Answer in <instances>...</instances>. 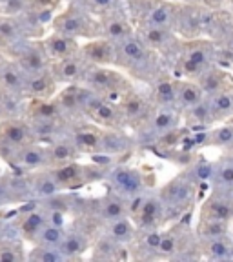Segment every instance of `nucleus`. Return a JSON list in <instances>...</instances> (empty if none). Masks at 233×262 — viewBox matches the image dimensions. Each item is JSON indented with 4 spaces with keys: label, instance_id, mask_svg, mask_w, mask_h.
<instances>
[{
    "label": "nucleus",
    "instance_id": "nucleus-1",
    "mask_svg": "<svg viewBox=\"0 0 233 262\" xmlns=\"http://www.w3.org/2000/svg\"><path fill=\"white\" fill-rule=\"evenodd\" d=\"M117 68L150 88L160 78L172 75L162 58L142 40L137 31L117 42Z\"/></svg>",
    "mask_w": 233,
    "mask_h": 262
},
{
    "label": "nucleus",
    "instance_id": "nucleus-2",
    "mask_svg": "<svg viewBox=\"0 0 233 262\" xmlns=\"http://www.w3.org/2000/svg\"><path fill=\"white\" fill-rule=\"evenodd\" d=\"M219 44L211 38H192L184 40L182 51L173 66V77L197 80L208 68L219 64Z\"/></svg>",
    "mask_w": 233,
    "mask_h": 262
},
{
    "label": "nucleus",
    "instance_id": "nucleus-3",
    "mask_svg": "<svg viewBox=\"0 0 233 262\" xmlns=\"http://www.w3.org/2000/svg\"><path fill=\"white\" fill-rule=\"evenodd\" d=\"M49 29L66 33V35L78 38V40H90V38L95 37H102L100 18L82 4H78L77 0L64 4L55 13Z\"/></svg>",
    "mask_w": 233,
    "mask_h": 262
},
{
    "label": "nucleus",
    "instance_id": "nucleus-4",
    "mask_svg": "<svg viewBox=\"0 0 233 262\" xmlns=\"http://www.w3.org/2000/svg\"><path fill=\"white\" fill-rule=\"evenodd\" d=\"M179 8L177 0H126V11L135 28L175 29Z\"/></svg>",
    "mask_w": 233,
    "mask_h": 262
},
{
    "label": "nucleus",
    "instance_id": "nucleus-5",
    "mask_svg": "<svg viewBox=\"0 0 233 262\" xmlns=\"http://www.w3.org/2000/svg\"><path fill=\"white\" fill-rule=\"evenodd\" d=\"M197 189H199V179L193 173H179L170 182L159 189V196L166 208V217L177 219L184 213L192 211L197 201Z\"/></svg>",
    "mask_w": 233,
    "mask_h": 262
},
{
    "label": "nucleus",
    "instance_id": "nucleus-6",
    "mask_svg": "<svg viewBox=\"0 0 233 262\" xmlns=\"http://www.w3.org/2000/svg\"><path fill=\"white\" fill-rule=\"evenodd\" d=\"M82 84L111 100H119L124 93L135 88L130 75L117 66H90Z\"/></svg>",
    "mask_w": 233,
    "mask_h": 262
},
{
    "label": "nucleus",
    "instance_id": "nucleus-7",
    "mask_svg": "<svg viewBox=\"0 0 233 262\" xmlns=\"http://www.w3.org/2000/svg\"><path fill=\"white\" fill-rule=\"evenodd\" d=\"M130 215L140 233L152 231V229H162V226L168 222L166 208L160 201L159 193L144 191L133 196L130 201Z\"/></svg>",
    "mask_w": 233,
    "mask_h": 262
},
{
    "label": "nucleus",
    "instance_id": "nucleus-8",
    "mask_svg": "<svg viewBox=\"0 0 233 262\" xmlns=\"http://www.w3.org/2000/svg\"><path fill=\"white\" fill-rule=\"evenodd\" d=\"M49 169H51V173L58 180V184L62 186L64 191H77L80 188H86L88 184H91L95 180L104 179L108 173V169L100 164H84L80 162V159Z\"/></svg>",
    "mask_w": 233,
    "mask_h": 262
},
{
    "label": "nucleus",
    "instance_id": "nucleus-9",
    "mask_svg": "<svg viewBox=\"0 0 233 262\" xmlns=\"http://www.w3.org/2000/svg\"><path fill=\"white\" fill-rule=\"evenodd\" d=\"M142 40L159 55L173 75V66L182 51L184 38L172 28H137Z\"/></svg>",
    "mask_w": 233,
    "mask_h": 262
},
{
    "label": "nucleus",
    "instance_id": "nucleus-10",
    "mask_svg": "<svg viewBox=\"0 0 233 262\" xmlns=\"http://www.w3.org/2000/svg\"><path fill=\"white\" fill-rule=\"evenodd\" d=\"M180 126H182L180 110H177L175 106H157V104H153L152 113H150L147 120L142 124V127L137 133L146 140L159 142V140L166 139V137L173 135L175 131H179Z\"/></svg>",
    "mask_w": 233,
    "mask_h": 262
},
{
    "label": "nucleus",
    "instance_id": "nucleus-11",
    "mask_svg": "<svg viewBox=\"0 0 233 262\" xmlns=\"http://www.w3.org/2000/svg\"><path fill=\"white\" fill-rule=\"evenodd\" d=\"M104 179L108 180L110 189L122 195L128 201L147 191V179L144 171L135 166H130V164H117L110 168Z\"/></svg>",
    "mask_w": 233,
    "mask_h": 262
},
{
    "label": "nucleus",
    "instance_id": "nucleus-12",
    "mask_svg": "<svg viewBox=\"0 0 233 262\" xmlns=\"http://www.w3.org/2000/svg\"><path fill=\"white\" fill-rule=\"evenodd\" d=\"M2 162L8 164L9 169H15V171L20 173H31L38 171V169L51 168L49 149L44 140H35V142L18 147L9 155H6Z\"/></svg>",
    "mask_w": 233,
    "mask_h": 262
},
{
    "label": "nucleus",
    "instance_id": "nucleus-13",
    "mask_svg": "<svg viewBox=\"0 0 233 262\" xmlns=\"http://www.w3.org/2000/svg\"><path fill=\"white\" fill-rule=\"evenodd\" d=\"M4 55L18 62L28 75L49 70V64H51L44 44H42V38H28V40L18 42L11 49H8Z\"/></svg>",
    "mask_w": 233,
    "mask_h": 262
},
{
    "label": "nucleus",
    "instance_id": "nucleus-14",
    "mask_svg": "<svg viewBox=\"0 0 233 262\" xmlns=\"http://www.w3.org/2000/svg\"><path fill=\"white\" fill-rule=\"evenodd\" d=\"M35 140L38 139L26 120V117L0 120V160L11 151L26 146V144L35 142Z\"/></svg>",
    "mask_w": 233,
    "mask_h": 262
},
{
    "label": "nucleus",
    "instance_id": "nucleus-15",
    "mask_svg": "<svg viewBox=\"0 0 233 262\" xmlns=\"http://www.w3.org/2000/svg\"><path fill=\"white\" fill-rule=\"evenodd\" d=\"M208 9L206 6L180 2L179 15H177L175 31L184 40L206 37V24H208Z\"/></svg>",
    "mask_w": 233,
    "mask_h": 262
},
{
    "label": "nucleus",
    "instance_id": "nucleus-16",
    "mask_svg": "<svg viewBox=\"0 0 233 262\" xmlns=\"http://www.w3.org/2000/svg\"><path fill=\"white\" fill-rule=\"evenodd\" d=\"M124 113V119H126L128 129L139 131L142 127V124L147 120L150 113L153 110V100L152 95H144L140 93L137 88L130 90L128 93H124L122 97L117 100Z\"/></svg>",
    "mask_w": 233,
    "mask_h": 262
},
{
    "label": "nucleus",
    "instance_id": "nucleus-17",
    "mask_svg": "<svg viewBox=\"0 0 233 262\" xmlns=\"http://www.w3.org/2000/svg\"><path fill=\"white\" fill-rule=\"evenodd\" d=\"M90 62L80 55L64 58V60H57L49 64V71L53 75L55 82L58 86H71V84H82L84 77H86L88 70H90Z\"/></svg>",
    "mask_w": 233,
    "mask_h": 262
},
{
    "label": "nucleus",
    "instance_id": "nucleus-18",
    "mask_svg": "<svg viewBox=\"0 0 233 262\" xmlns=\"http://www.w3.org/2000/svg\"><path fill=\"white\" fill-rule=\"evenodd\" d=\"M199 219H209V221H233V193L213 189L202 201L199 208Z\"/></svg>",
    "mask_w": 233,
    "mask_h": 262
},
{
    "label": "nucleus",
    "instance_id": "nucleus-19",
    "mask_svg": "<svg viewBox=\"0 0 233 262\" xmlns=\"http://www.w3.org/2000/svg\"><path fill=\"white\" fill-rule=\"evenodd\" d=\"M42 44H44V49H46V53H48L49 60L57 62V60L75 57V55H80L82 40L70 37V35H66V33L49 29L44 37H42Z\"/></svg>",
    "mask_w": 233,
    "mask_h": 262
},
{
    "label": "nucleus",
    "instance_id": "nucleus-20",
    "mask_svg": "<svg viewBox=\"0 0 233 262\" xmlns=\"http://www.w3.org/2000/svg\"><path fill=\"white\" fill-rule=\"evenodd\" d=\"M80 53L91 66H117V42L106 37L82 40Z\"/></svg>",
    "mask_w": 233,
    "mask_h": 262
},
{
    "label": "nucleus",
    "instance_id": "nucleus-21",
    "mask_svg": "<svg viewBox=\"0 0 233 262\" xmlns=\"http://www.w3.org/2000/svg\"><path fill=\"white\" fill-rule=\"evenodd\" d=\"M95 233H102L106 237L117 241L119 244L130 248L139 238L140 231L135 222H133V219H131V215H126V217H119V219H113V221H106L102 224H98Z\"/></svg>",
    "mask_w": 233,
    "mask_h": 262
},
{
    "label": "nucleus",
    "instance_id": "nucleus-22",
    "mask_svg": "<svg viewBox=\"0 0 233 262\" xmlns=\"http://www.w3.org/2000/svg\"><path fill=\"white\" fill-rule=\"evenodd\" d=\"M44 142L48 144L49 159H51V168L60 166V164L73 162V160H78L82 157L80 149H78L77 142H75L73 137H71L70 129L51 140H44Z\"/></svg>",
    "mask_w": 233,
    "mask_h": 262
},
{
    "label": "nucleus",
    "instance_id": "nucleus-23",
    "mask_svg": "<svg viewBox=\"0 0 233 262\" xmlns=\"http://www.w3.org/2000/svg\"><path fill=\"white\" fill-rule=\"evenodd\" d=\"M100 29H102V37L110 38L113 42L122 40V38L130 37V35H133L137 31L135 24L130 18L126 9L100 16Z\"/></svg>",
    "mask_w": 233,
    "mask_h": 262
},
{
    "label": "nucleus",
    "instance_id": "nucleus-24",
    "mask_svg": "<svg viewBox=\"0 0 233 262\" xmlns=\"http://www.w3.org/2000/svg\"><path fill=\"white\" fill-rule=\"evenodd\" d=\"M197 82L202 88L206 97H209V95L221 93V91L228 90L229 86H233V73L226 66L213 64L211 68H208L201 77L197 78Z\"/></svg>",
    "mask_w": 233,
    "mask_h": 262
},
{
    "label": "nucleus",
    "instance_id": "nucleus-25",
    "mask_svg": "<svg viewBox=\"0 0 233 262\" xmlns=\"http://www.w3.org/2000/svg\"><path fill=\"white\" fill-rule=\"evenodd\" d=\"M26 86H28V73L22 70L18 62L6 57L0 66V90L26 95Z\"/></svg>",
    "mask_w": 233,
    "mask_h": 262
},
{
    "label": "nucleus",
    "instance_id": "nucleus-26",
    "mask_svg": "<svg viewBox=\"0 0 233 262\" xmlns=\"http://www.w3.org/2000/svg\"><path fill=\"white\" fill-rule=\"evenodd\" d=\"M58 90H60V86L55 82L53 75H51L49 70L28 75L26 95L31 100H48V98H53L58 93Z\"/></svg>",
    "mask_w": 233,
    "mask_h": 262
},
{
    "label": "nucleus",
    "instance_id": "nucleus-27",
    "mask_svg": "<svg viewBox=\"0 0 233 262\" xmlns=\"http://www.w3.org/2000/svg\"><path fill=\"white\" fill-rule=\"evenodd\" d=\"M91 257L98 260H124L131 258V251L128 246L119 244L113 238L106 237L102 233H95L93 242H91Z\"/></svg>",
    "mask_w": 233,
    "mask_h": 262
},
{
    "label": "nucleus",
    "instance_id": "nucleus-28",
    "mask_svg": "<svg viewBox=\"0 0 233 262\" xmlns=\"http://www.w3.org/2000/svg\"><path fill=\"white\" fill-rule=\"evenodd\" d=\"M28 182L29 188H31L33 201H42V199H48V196H53L57 193L64 191L49 168L28 173Z\"/></svg>",
    "mask_w": 233,
    "mask_h": 262
},
{
    "label": "nucleus",
    "instance_id": "nucleus-29",
    "mask_svg": "<svg viewBox=\"0 0 233 262\" xmlns=\"http://www.w3.org/2000/svg\"><path fill=\"white\" fill-rule=\"evenodd\" d=\"M202 258L208 260H233V233L213 238H197Z\"/></svg>",
    "mask_w": 233,
    "mask_h": 262
},
{
    "label": "nucleus",
    "instance_id": "nucleus-30",
    "mask_svg": "<svg viewBox=\"0 0 233 262\" xmlns=\"http://www.w3.org/2000/svg\"><path fill=\"white\" fill-rule=\"evenodd\" d=\"M182 126L192 131H208L209 127L215 126L208 97H204L199 104H195L182 113Z\"/></svg>",
    "mask_w": 233,
    "mask_h": 262
},
{
    "label": "nucleus",
    "instance_id": "nucleus-31",
    "mask_svg": "<svg viewBox=\"0 0 233 262\" xmlns=\"http://www.w3.org/2000/svg\"><path fill=\"white\" fill-rule=\"evenodd\" d=\"M204 97V91L197 80L175 77V104L180 110V113H184L186 110L199 104Z\"/></svg>",
    "mask_w": 233,
    "mask_h": 262
},
{
    "label": "nucleus",
    "instance_id": "nucleus-32",
    "mask_svg": "<svg viewBox=\"0 0 233 262\" xmlns=\"http://www.w3.org/2000/svg\"><path fill=\"white\" fill-rule=\"evenodd\" d=\"M29 98L20 93L0 90V120L6 119H22L28 111Z\"/></svg>",
    "mask_w": 233,
    "mask_h": 262
},
{
    "label": "nucleus",
    "instance_id": "nucleus-33",
    "mask_svg": "<svg viewBox=\"0 0 233 262\" xmlns=\"http://www.w3.org/2000/svg\"><path fill=\"white\" fill-rule=\"evenodd\" d=\"M209 186L213 189L233 193V157L224 155L217 162H211V177Z\"/></svg>",
    "mask_w": 233,
    "mask_h": 262
},
{
    "label": "nucleus",
    "instance_id": "nucleus-34",
    "mask_svg": "<svg viewBox=\"0 0 233 262\" xmlns=\"http://www.w3.org/2000/svg\"><path fill=\"white\" fill-rule=\"evenodd\" d=\"M28 242L18 235H2L0 238V262H18L28 260Z\"/></svg>",
    "mask_w": 233,
    "mask_h": 262
},
{
    "label": "nucleus",
    "instance_id": "nucleus-35",
    "mask_svg": "<svg viewBox=\"0 0 233 262\" xmlns=\"http://www.w3.org/2000/svg\"><path fill=\"white\" fill-rule=\"evenodd\" d=\"M152 100L157 106H175V77L170 75V77L160 78L159 82H155L152 86ZM179 110V107H177Z\"/></svg>",
    "mask_w": 233,
    "mask_h": 262
},
{
    "label": "nucleus",
    "instance_id": "nucleus-36",
    "mask_svg": "<svg viewBox=\"0 0 233 262\" xmlns=\"http://www.w3.org/2000/svg\"><path fill=\"white\" fill-rule=\"evenodd\" d=\"M66 231L68 228L64 226H57V224H44L40 229H38V233L33 237V241L29 244H35V246H51V248H58L62 242V238L66 237Z\"/></svg>",
    "mask_w": 233,
    "mask_h": 262
},
{
    "label": "nucleus",
    "instance_id": "nucleus-37",
    "mask_svg": "<svg viewBox=\"0 0 233 262\" xmlns=\"http://www.w3.org/2000/svg\"><path fill=\"white\" fill-rule=\"evenodd\" d=\"M195 233L197 238H213V237H222V235L233 233V229H231V222L197 219Z\"/></svg>",
    "mask_w": 233,
    "mask_h": 262
},
{
    "label": "nucleus",
    "instance_id": "nucleus-38",
    "mask_svg": "<svg viewBox=\"0 0 233 262\" xmlns=\"http://www.w3.org/2000/svg\"><path fill=\"white\" fill-rule=\"evenodd\" d=\"M206 144L217 147L233 146V122H219L206 131Z\"/></svg>",
    "mask_w": 233,
    "mask_h": 262
},
{
    "label": "nucleus",
    "instance_id": "nucleus-39",
    "mask_svg": "<svg viewBox=\"0 0 233 262\" xmlns=\"http://www.w3.org/2000/svg\"><path fill=\"white\" fill-rule=\"evenodd\" d=\"M77 2L84 6L86 9H90L91 13H95L98 18L110 15V13L126 9V2L124 0H77Z\"/></svg>",
    "mask_w": 233,
    "mask_h": 262
},
{
    "label": "nucleus",
    "instance_id": "nucleus-40",
    "mask_svg": "<svg viewBox=\"0 0 233 262\" xmlns=\"http://www.w3.org/2000/svg\"><path fill=\"white\" fill-rule=\"evenodd\" d=\"M28 260L33 262H62L66 257L58 248H51V246H35L31 244L28 248Z\"/></svg>",
    "mask_w": 233,
    "mask_h": 262
},
{
    "label": "nucleus",
    "instance_id": "nucleus-41",
    "mask_svg": "<svg viewBox=\"0 0 233 262\" xmlns=\"http://www.w3.org/2000/svg\"><path fill=\"white\" fill-rule=\"evenodd\" d=\"M28 0H0V15L16 16L26 11Z\"/></svg>",
    "mask_w": 233,
    "mask_h": 262
},
{
    "label": "nucleus",
    "instance_id": "nucleus-42",
    "mask_svg": "<svg viewBox=\"0 0 233 262\" xmlns=\"http://www.w3.org/2000/svg\"><path fill=\"white\" fill-rule=\"evenodd\" d=\"M226 155H231V157H233V146L226 147Z\"/></svg>",
    "mask_w": 233,
    "mask_h": 262
},
{
    "label": "nucleus",
    "instance_id": "nucleus-43",
    "mask_svg": "<svg viewBox=\"0 0 233 262\" xmlns=\"http://www.w3.org/2000/svg\"><path fill=\"white\" fill-rule=\"evenodd\" d=\"M62 2H64V4H68V2H73V0H62Z\"/></svg>",
    "mask_w": 233,
    "mask_h": 262
},
{
    "label": "nucleus",
    "instance_id": "nucleus-44",
    "mask_svg": "<svg viewBox=\"0 0 233 262\" xmlns=\"http://www.w3.org/2000/svg\"><path fill=\"white\" fill-rule=\"evenodd\" d=\"M229 70H231V73H233V62H231V66H229Z\"/></svg>",
    "mask_w": 233,
    "mask_h": 262
},
{
    "label": "nucleus",
    "instance_id": "nucleus-45",
    "mask_svg": "<svg viewBox=\"0 0 233 262\" xmlns=\"http://www.w3.org/2000/svg\"><path fill=\"white\" fill-rule=\"evenodd\" d=\"M231 229H233V221H231Z\"/></svg>",
    "mask_w": 233,
    "mask_h": 262
},
{
    "label": "nucleus",
    "instance_id": "nucleus-46",
    "mask_svg": "<svg viewBox=\"0 0 233 262\" xmlns=\"http://www.w3.org/2000/svg\"><path fill=\"white\" fill-rule=\"evenodd\" d=\"M177 2H180V0H177Z\"/></svg>",
    "mask_w": 233,
    "mask_h": 262
},
{
    "label": "nucleus",
    "instance_id": "nucleus-47",
    "mask_svg": "<svg viewBox=\"0 0 233 262\" xmlns=\"http://www.w3.org/2000/svg\"><path fill=\"white\" fill-rule=\"evenodd\" d=\"M228 157H231V155H228Z\"/></svg>",
    "mask_w": 233,
    "mask_h": 262
},
{
    "label": "nucleus",
    "instance_id": "nucleus-48",
    "mask_svg": "<svg viewBox=\"0 0 233 262\" xmlns=\"http://www.w3.org/2000/svg\"><path fill=\"white\" fill-rule=\"evenodd\" d=\"M124 2H126V0H124Z\"/></svg>",
    "mask_w": 233,
    "mask_h": 262
}]
</instances>
